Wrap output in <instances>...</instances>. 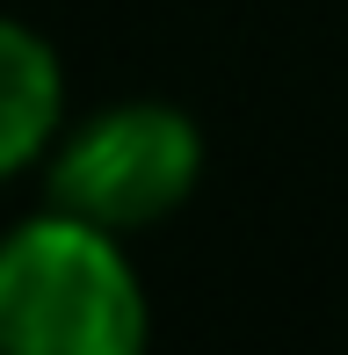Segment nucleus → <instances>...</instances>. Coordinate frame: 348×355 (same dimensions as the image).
<instances>
[{
	"instance_id": "nucleus-1",
	"label": "nucleus",
	"mask_w": 348,
	"mask_h": 355,
	"mask_svg": "<svg viewBox=\"0 0 348 355\" xmlns=\"http://www.w3.org/2000/svg\"><path fill=\"white\" fill-rule=\"evenodd\" d=\"M146 283L109 225L44 211L0 239V348L8 355H138Z\"/></svg>"
},
{
	"instance_id": "nucleus-2",
	"label": "nucleus",
	"mask_w": 348,
	"mask_h": 355,
	"mask_svg": "<svg viewBox=\"0 0 348 355\" xmlns=\"http://www.w3.org/2000/svg\"><path fill=\"white\" fill-rule=\"evenodd\" d=\"M203 174V138L182 109L167 102H116L102 116L73 123L51 145V203L109 232L160 225L196 196Z\"/></svg>"
},
{
	"instance_id": "nucleus-3",
	"label": "nucleus",
	"mask_w": 348,
	"mask_h": 355,
	"mask_svg": "<svg viewBox=\"0 0 348 355\" xmlns=\"http://www.w3.org/2000/svg\"><path fill=\"white\" fill-rule=\"evenodd\" d=\"M66 123V80H58V51L29 22L0 15V182L37 167L58 145Z\"/></svg>"
}]
</instances>
